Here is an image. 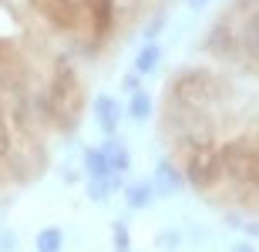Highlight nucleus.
Instances as JSON below:
<instances>
[{
  "label": "nucleus",
  "instance_id": "f257e3e1",
  "mask_svg": "<svg viewBox=\"0 0 259 252\" xmlns=\"http://www.w3.org/2000/svg\"><path fill=\"white\" fill-rule=\"evenodd\" d=\"M205 64L219 71L229 84H252V97H229L212 115L219 138L239 135L259 152V0H232L202 37ZM215 138V141H219ZM242 219H259V188Z\"/></svg>",
  "mask_w": 259,
  "mask_h": 252
},
{
  "label": "nucleus",
  "instance_id": "f03ea898",
  "mask_svg": "<svg viewBox=\"0 0 259 252\" xmlns=\"http://www.w3.org/2000/svg\"><path fill=\"white\" fill-rule=\"evenodd\" d=\"M118 115H121V108H118V101L111 94H98L95 97V121L101 125V131H105V135H115Z\"/></svg>",
  "mask_w": 259,
  "mask_h": 252
},
{
  "label": "nucleus",
  "instance_id": "7ed1b4c3",
  "mask_svg": "<svg viewBox=\"0 0 259 252\" xmlns=\"http://www.w3.org/2000/svg\"><path fill=\"white\" fill-rule=\"evenodd\" d=\"M155 178L162 185V192H179L185 185V175H182V165L175 162V158H162L158 165H155Z\"/></svg>",
  "mask_w": 259,
  "mask_h": 252
},
{
  "label": "nucleus",
  "instance_id": "20e7f679",
  "mask_svg": "<svg viewBox=\"0 0 259 252\" xmlns=\"http://www.w3.org/2000/svg\"><path fill=\"white\" fill-rule=\"evenodd\" d=\"M84 168L91 172V178H108V175H111L108 152H105V148H88V152H84Z\"/></svg>",
  "mask_w": 259,
  "mask_h": 252
},
{
  "label": "nucleus",
  "instance_id": "39448f33",
  "mask_svg": "<svg viewBox=\"0 0 259 252\" xmlns=\"http://www.w3.org/2000/svg\"><path fill=\"white\" fill-rule=\"evenodd\" d=\"M158 61H162V51L155 47V44H148V47H142V54L135 58V68H138V74H152V71L158 68Z\"/></svg>",
  "mask_w": 259,
  "mask_h": 252
},
{
  "label": "nucleus",
  "instance_id": "423d86ee",
  "mask_svg": "<svg viewBox=\"0 0 259 252\" xmlns=\"http://www.w3.org/2000/svg\"><path fill=\"white\" fill-rule=\"evenodd\" d=\"M14 155V131H10V121H7V111L0 108V165Z\"/></svg>",
  "mask_w": 259,
  "mask_h": 252
},
{
  "label": "nucleus",
  "instance_id": "0eeeda50",
  "mask_svg": "<svg viewBox=\"0 0 259 252\" xmlns=\"http://www.w3.org/2000/svg\"><path fill=\"white\" fill-rule=\"evenodd\" d=\"M105 152H108V162H111V172H125L128 162H132L128 148H125V145H118V141H111V145H108Z\"/></svg>",
  "mask_w": 259,
  "mask_h": 252
},
{
  "label": "nucleus",
  "instance_id": "6e6552de",
  "mask_svg": "<svg viewBox=\"0 0 259 252\" xmlns=\"http://www.w3.org/2000/svg\"><path fill=\"white\" fill-rule=\"evenodd\" d=\"M132 118H138V121H148V118H152V97L145 94V91H135V97H132Z\"/></svg>",
  "mask_w": 259,
  "mask_h": 252
},
{
  "label": "nucleus",
  "instance_id": "1a4fd4ad",
  "mask_svg": "<svg viewBox=\"0 0 259 252\" xmlns=\"http://www.w3.org/2000/svg\"><path fill=\"white\" fill-rule=\"evenodd\" d=\"M61 229H44V232H37V252H58L61 249Z\"/></svg>",
  "mask_w": 259,
  "mask_h": 252
},
{
  "label": "nucleus",
  "instance_id": "9d476101",
  "mask_svg": "<svg viewBox=\"0 0 259 252\" xmlns=\"http://www.w3.org/2000/svg\"><path fill=\"white\" fill-rule=\"evenodd\" d=\"M128 202H132L135 209H145V205L152 202V185H148V182L132 185V188H128Z\"/></svg>",
  "mask_w": 259,
  "mask_h": 252
},
{
  "label": "nucleus",
  "instance_id": "9b49d317",
  "mask_svg": "<svg viewBox=\"0 0 259 252\" xmlns=\"http://www.w3.org/2000/svg\"><path fill=\"white\" fill-rule=\"evenodd\" d=\"M88 195H91V198H98V202H101V198H108V195H111V182H108V178H95V182H91V188H88Z\"/></svg>",
  "mask_w": 259,
  "mask_h": 252
},
{
  "label": "nucleus",
  "instance_id": "f8f14e48",
  "mask_svg": "<svg viewBox=\"0 0 259 252\" xmlns=\"http://www.w3.org/2000/svg\"><path fill=\"white\" fill-rule=\"evenodd\" d=\"M115 239H118V249L125 252L128 249V229L125 225H115Z\"/></svg>",
  "mask_w": 259,
  "mask_h": 252
},
{
  "label": "nucleus",
  "instance_id": "ddd939ff",
  "mask_svg": "<svg viewBox=\"0 0 259 252\" xmlns=\"http://www.w3.org/2000/svg\"><path fill=\"white\" fill-rule=\"evenodd\" d=\"M125 87H128V91H138V78H135V74H132V78H125Z\"/></svg>",
  "mask_w": 259,
  "mask_h": 252
},
{
  "label": "nucleus",
  "instance_id": "4468645a",
  "mask_svg": "<svg viewBox=\"0 0 259 252\" xmlns=\"http://www.w3.org/2000/svg\"><path fill=\"white\" fill-rule=\"evenodd\" d=\"M236 252H252V249H249V245H236Z\"/></svg>",
  "mask_w": 259,
  "mask_h": 252
},
{
  "label": "nucleus",
  "instance_id": "2eb2a0df",
  "mask_svg": "<svg viewBox=\"0 0 259 252\" xmlns=\"http://www.w3.org/2000/svg\"><path fill=\"white\" fill-rule=\"evenodd\" d=\"M189 4H192V7H202V4H205V0H189Z\"/></svg>",
  "mask_w": 259,
  "mask_h": 252
}]
</instances>
